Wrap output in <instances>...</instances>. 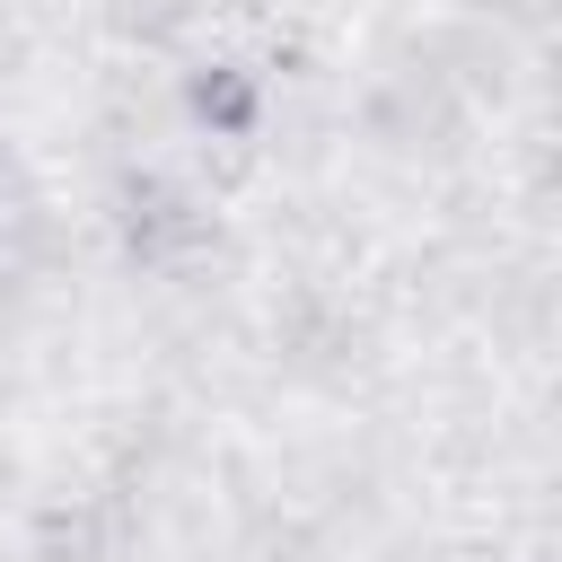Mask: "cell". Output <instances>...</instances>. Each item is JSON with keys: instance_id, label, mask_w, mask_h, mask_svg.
Instances as JSON below:
<instances>
[{"instance_id": "1", "label": "cell", "mask_w": 562, "mask_h": 562, "mask_svg": "<svg viewBox=\"0 0 562 562\" xmlns=\"http://www.w3.org/2000/svg\"><path fill=\"white\" fill-rule=\"evenodd\" d=\"M193 114L220 123V132H255V79L228 70V61H211V70L193 79Z\"/></svg>"}]
</instances>
